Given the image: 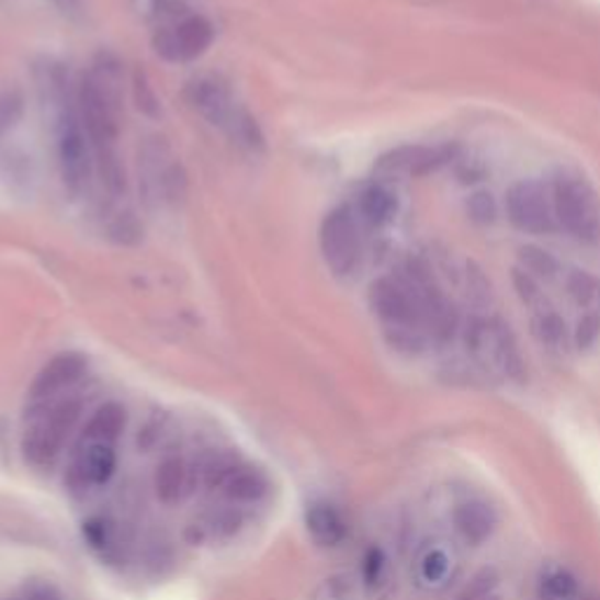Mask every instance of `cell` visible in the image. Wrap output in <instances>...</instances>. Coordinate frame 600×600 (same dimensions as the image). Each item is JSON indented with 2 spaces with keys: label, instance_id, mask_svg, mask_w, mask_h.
<instances>
[{
  "label": "cell",
  "instance_id": "20",
  "mask_svg": "<svg viewBox=\"0 0 600 600\" xmlns=\"http://www.w3.org/2000/svg\"><path fill=\"white\" fill-rule=\"evenodd\" d=\"M533 333L548 350H565L570 342L568 324L554 310L552 303L533 310Z\"/></svg>",
  "mask_w": 600,
  "mask_h": 600
},
{
  "label": "cell",
  "instance_id": "1",
  "mask_svg": "<svg viewBox=\"0 0 600 600\" xmlns=\"http://www.w3.org/2000/svg\"><path fill=\"white\" fill-rule=\"evenodd\" d=\"M78 111L92 146L101 183L111 195L125 193V167L117 152L120 117H123V92H120L117 66L101 57L80 82Z\"/></svg>",
  "mask_w": 600,
  "mask_h": 600
},
{
  "label": "cell",
  "instance_id": "15",
  "mask_svg": "<svg viewBox=\"0 0 600 600\" xmlns=\"http://www.w3.org/2000/svg\"><path fill=\"white\" fill-rule=\"evenodd\" d=\"M455 575V554L445 542L424 544L414 563L416 585L424 591H439L449 587V581Z\"/></svg>",
  "mask_w": 600,
  "mask_h": 600
},
{
  "label": "cell",
  "instance_id": "22",
  "mask_svg": "<svg viewBox=\"0 0 600 600\" xmlns=\"http://www.w3.org/2000/svg\"><path fill=\"white\" fill-rule=\"evenodd\" d=\"M519 261H521V270H525L530 278H535L540 284L554 282L561 274L558 261L552 253L540 249V247H523L519 251Z\"/></svg>",
  "mask_w": 600,
  "mask_h": 600
},
{
  "label": "cell",
  "instance_id": "24",
  "mask_svg": "<svg viewBox=\"0 0 600 600\" xmlns=\"http://www.w3.org/2000/svg\"><path fill=\"white\" fill-rule=\"evenodd\" d=\"M497 589V573L495 570H482L474 575L469 585L462 589V593L455 600H500L495 596Z\"/></svg>",
  "mask_w": 600,
  "mask_h": 600
},
{
  "label": "cell",
  "instance_id": "21",
  "mask_svg": "<svg viewBox=\"0 0 600 600\" xmlns=\"http://www.w3.org/2000/svg\"><path fill=\"white\" fill-rule=\"evenodd\" d=\"M565 288H568V296L579 307L581 315L600 313V280L596 274L587 270H573L565 278Z\"/></svg>",
  "mask_w": 600,
  "mask_h": 600
},
{
  "label": "cell",
  "instance_id": "28",
  "mask_svg": "<svg viewBox=\"0 0 600 600\" xmlns=\"http://www.w3.org/2000/svg\"><path fill=\"white\" fill-rule=\"evenodd\" d=\"M20 600H66V596L49 581H31L24 587Z\"/></svg>",
  "mask_w": 600,
  "mask_h": 600
},
{
  "label": "cell",
  "instance_id": "32",
  "mask_svg": "<svg viewBox=\"0 0 600 600\" xmlns=\"http://www.w3.org/2000/svg\"><path fill=\"white\" fill-rule=\"evenodd\" d=\"M579 600H600V593H587V596H581Z\"/></svg>",
  "mask_w": 600,
  "mask_h": 600
},
{
  "label": "cell",
  "instance_id": "9",
  "mask_svg": "<svg viewBox=\"0 0 600 600\" xmlns=\"http://www.w3.org/2000/svg\"><path fill=\"white\" fill-rule=\"evenodd\" d=\"M507 218L513 228L530 235L554 233L558 228L552 188L535 179H523L513 183L507 193Z\"/></svg>",
  "mask_w": 600,
  "mask_h": 600
},
{
  "label": "cell",
  "instance_id": "8",
  "mask_svg": "<svg viewBox=\"0 0 600 600\" xmlns=\"http://www.w3.org/2000/svg\"><path fill=\"white\" fill-rule=\"evenodd\" d=\"M465 346L469 356L482 369L517 381L523 375L521 354L505 324L484 317L469 319L465 329Z\"/></svg>",
  "mask_w": 600,
  "mask_h": 600
},
{
  "label": "cell",
  "instance_id": "26",
  "mask_svg": "<svg viewBox=\"0 0 600 600\" xmlns=\"http://www.w3.org/2000/svg\"><path fill=\"white\" fill-rule=\"evenodd\" d=\"M600 338V313L593 315H581L577 321V329L573 333L575 346L579 350H589L596 346V340Z\"/></svg>",
  "mask_w": 600,
  "mask_h": 600
},
{
  "label": "cell",
  "instance_id": "7",
  "mask_svg": "<svg viewBox=\"0 0 600 600\" xmlns=\"http://www.w3.org/2000/svg\"><path fill=\"white\" fill-rule=\"evenodd\" d=\"M319 247L324 263L336 278H350L364 261L366 226L356 216L352 204H342L327 214L319 230Z\"/></svg>",
  "mask_w": 600,
  "mask_h": 600
},
{
  "label": "cell",
  "instance_id": "16",
  "mask_svg": "<svg viewBox=\"0 0 600 600\" xmlns=\"http://www.w3.org/2000/svg\"><path fill=\"white\" fill-rule=\"evenodd\" d=\"M356 216L362 218L366 230L383 228L397 214V197L383 183H373L364 188L356 197V204H352Z\"/></svg>",
  "mask_w": 600,
  "mask_h": 600
},
{
  "label": "cell",
  "instance_id": "6",
  "mask_svg": "<svg viewBox=\"0 0 600 600\" xmlns=\"http://www.w3.org/2000/svg\"><path fill=\"white\" fill-rule=\"evenodd\" d=\"M556 223L579 242H593L600 235V202L587 179L563 171L552 181Z\"/></svg>",
  "mask_w": 600,
  "mask_h": 600
},
{
  "label": "cell",
  "instance_id": "3",
  "mask_svg": "<svg viewBox=\"0 0 600 600\" xmlns=\"http://www.w3.org/2000/svg\"><path fill=\"white\" fill-rule=\"evenodd\" d=\"M156 33L152 47L171 64L200 59L214 43V26L207 16L191 12L183 0H156Z\"/></svg>",
  "mask_w": 600,
  "mask_h": 600
},
{
  "label": "cell",
  "instance_id": "5",
  "mask_svg": "<svg viewBox=\"0 0 600 600\" xmlns=\"http://www.w3.org/2000/svg\"><path fill=\"white\" fill-rule=\"evenodd\" d=\"M78 397H61L43 406H29V427L22 439V451L29 465L45 469L59 457L68 434L80 418Z\"/></svg>",
  "mask_w": 600,
  "mask_h": 600
},
{
  "label": "cell",
  "instance_id": "18",
  "mask_svg": "<svg viewBox=\"0 0 600 600\" xmlns=\"http://www.w3.org/2000/svg\"><path fill=\"white\" fill-rule=\"evenodd\" d=\"M193 490V469L181 457H169L156 472V493L160 502L179 505Z\"/></svg>",
  "mask_w": 600,
  "mask_h": 600
},
{
  "label": "cell",
  "instance_id": "19",
  "mask_svg": "<svg viewBox=\"0 0 600 600\" xmlns=\"http://www.w3.org/2000/svg\"><path fill=\"white\" fill-rule=\"evenodd\" d=\"M125 422H127V414L125 408L109 401L104 406H99L94 410V416L90 418L88 427H84V437L90 441H104V443H113L120 439V434L125 432Z\"/></svg>",
  "mask_w": 600,
  "mask_h": 600
},
{
  "label": "cell",
  "instance_id": "27",
  "mask_svg": "<svg viewBox=\"0 0 600 600\" xmlns=\"http://www.w3.org/2000/svg\"><path fill=\"white\" fill-rule=\"evenodd\" d=\"M385 554L381 548H369V554L364 556V581L369 587L381 585V579L385 575Z\"/></svg>",
  "mask_w": 600,
  "mask_h": 600
},
{
  "label": "cell",
  "instance_id": "29",
  "mask_svg": "<svg viewBox=\"0 0 600 600\" xmlns=\"http://www.w3.org/2000/svg\"><path fill=\"white\" fill-rule=\"evenodd\" d=\"M469 214L474 216V220L482 223H490L495 218V202L490 193H476L469 200Z\"/></svg>",
  "mask_w": 600,
  "mask_h": 600
},
{
  "label": "cell",
  "instance_id": "10",
  "mask_svg": "<svg viewBox=\"0 0 600 600\" xmlns=\"http://www.w3.org/2000/svg\"><path fill=\"white\" fill-rule=\"evenodd\" d=\"M455 156L453 146H399L375 162L381 179H414L432 174Z\"/></svg>",
  "mask_w": 600,
  "mask_h": 600
},
{
  "label": "cell",
  "instance_id": "11",
  "mask_svg": "<svg viewBox=\"0 0 600 600\" xmlns=\"http://www.w3.org/2000/svg\"><path fill=\"white\" fill-rule=\"evenodd\" d=\"M88 371V359L78 352L57 354L53 362H47L43 371L36 375L29 389V406H43L49 401H57L68 397L71 389L80 383V378Z\"/></svg>",
  "mask_w": 600,
  "mask_h": 600
},
{
  "label": "cell",
  "instance_id": "4",
  "mask_svg": "<svg viewBox=\"0 0 600 600\" xmlns=\"http://www.w3.org/2000/svg\"><path fill=\"white\" fill-rule=\"evenodd\" d=\"M188 101L210 125L226 132L230 139L247 150L263 148V136L256 120L237 104L230 88L216 76H202L188 84Z\"/></svg>",
  "mask_w": 600,
  "mask_h": 600
},
{
  "label": "cell",
  "instance_id": "23",
  "mask_svg": "<svg viewBox=\"0 0 600 600\" xmlns=\"http://www.w3.org/2000/svg\"><path fill=\"white\" fill-rule=\"evenodd\" d=\"M579 585L573 573L556 568L542 579V600H575Z\"/></svg>",
  "mask_w": 600,
  "mask_h": 600
},
{
  "label": "cell",
  "instance_id": "2",
  "mask_svg": "<svg viewBox=\"0 0 600 600\" xmlns=\"http://www.w3.org/2000/svg\"><path fill=\"white\" fill-rule=\"evenodd\" d=\"M68 82L59 73H49L43 90H47L49 109L55 111V136H57V162L64 185L68 193L80 195L90 183L94 156L92 146L88 139V132H84L80 111L73 109L71 94H68Z\"/></svg>",
  "mask_w": 600,
  "mask_h": 600
},
{
  "label": "cell",
  "instance_id": "13",
  "mask_svg": "<svg viewBox=\"0 0 600 600\" xmlns=\"http://www.w3.org/2000/svg\"><path fill=\"white\" fill-rule=\"evenodd\" d=\"M115 445L104 443V441H90L82 439L80 451L76 453L73 460V478L78 486L82 488H97L111 482V476L115 472Z\"/></svg>",
  "mask_w": 600,
  "mask_h": 600
},
{
  "label": "cell",
  "instance_id": "30",
  "mask_svg": "<svg viewBox=\"0 0 600 600\" xmlns=\"http://www.w3.org/2000/svg\"><path fill=\"white\" fill-rule=\"evenodd\" d=\"M324 589H327L329 600H352V585L346 577L329 579L327 585H324Z\"/></svg>",
  "mask_w": 600,
  "mask_h": 600
},
{
  "label": "cell",
  "instance_id": "31",
  "mask_svg": "<svg viewBox=\"0 0 600 600\" xmlns=\"http://www.w3.org/2000/svg\"><path fill=\"white\" fill-rule=\"evenodd\" d=\"M53 3L61 10H76L80 5V0H53Z\"/></svg>",
  "mask_w": 600,
  "mask_h": 600
},
{
  "label": "cell",
  "instance_id": "14",
  "mask_svg": "<svg viewBox=\"0 0 600 600\" xmlns=\"http://www.w3.org/2000/svg\"><path fill=\"white\" fill-rule=\"evenodd\" d=\"M453 528L457 537L469 546L486 544L497 530V511L486 500H465L453 509Z\"/></svg>",
  "mask_w": 600,
  "mask_h": 600
},
{
  "label": "cell",
  "instance_id": "25",
  "mask_svg": "<svg viewBox=\"0 0 600 600\" xmlns=\"http://www.w3.org/2000/svg\"><path fill=\"white\" fill-rule=\"evenodd\" d=\"M22 109L24 101L16 92H8L0 97V141H3V136L16 125V120L22 117Z\"/></svg>",
  "mask_w": 600,
  "mask_h": 600
},
{
  "label": "cell",
  "instance_id": "12",
  "mask_svg": "<svg viewBox=\"0 0 600 600\" xmlns=\"http://www.w3.org/2000/svg\"><path fill=\"white\" fill-rule=\"evenodd\" d=\"M210 482L220 486L233 502H259L261 497L268 493L265 476L247 465H235V462H216L210 467Z\"/></svg>",
  "mask_w": 600,
  "mask_h": 600
},
{
  "label": "cell",
  "instance_id": "17",
  "mask_svg": "<svg viewBox=\"0 0 600 600\" xmlns=\"http://www.w3.org/2000/svg\"><path fill=\"white\" fill-rule=\"evenodd\" d=\"M305 525L319 546H338L348 535V523L342 513L329 502H315L305 513Z\"/></svg>",
  "mask_w": 600,
  "mask_h": 600
}]
</instances>
